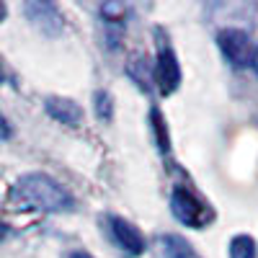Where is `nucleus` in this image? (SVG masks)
Wrapping results in <instances>:
<instances>
[{
    "instance_id": "1a4fd4ad",
    "label": "nucleus",
    "mask_w": 258,
    "mask_h": 258,
    "mask_svg": "<svg viewBox=\"0 0 258 258\" xmlns=\"http://www.w3.org/2000/svg\"><path fill=\"white\" fill-rule=\"evenodd\" d=\"M230 258H255V240L250 235H238L230 243Z\"/></svg>"
},
{
    "instance_id": "0eeeda50",
    "label": "nucleus",
    "mask_w": 258,
    "mask_h": 258,
    "mask_svg": "<svg viewBox=\"0 0 258 258\" xmlns=\"http://www.w3.org/2000/svg\"><path fill=\"white\" fill-rule=\"evenodd\" d=\"M44 109L47 114L59 121V124H68V126H78L83 121V109L73 101V98H62V96H49L44 101Z\"/></svg>"
},
{
    "instance_id": "9b49d317",
    "label": "nucleus",
    "mask_w": 258,
    "mask_h": 258,
    "mask_svg": "<svg viewBox=\"0 0 258 258\" xmlns=\"http://www.w3.org/2000/svg\"><path fill=\"white\" fill-rule=\"evenodd\" d=\"M153 126H155V132H158V137H160V147L165 150V147H168V140H165V135H163V119H160L158 111H153Z\"/></svg>"
},
{
    "instance_id": "7ed1b4c3",
    "label": "nucleus",
    "mask_w": 258,
    "mask_h": 258,
    "mask_svg": "<svg viewBox=\"0 0 258 258\" xmlns=\"http://www.w3.org/2000/svg\"><path fill=\"white\" fill-rule=\"evenodd\" d=\"M103 225H106V232H109V238L114 240V245L126 253V255H142L145 253V238L142 232L116 214H106L103 217Z\"/></svg>"
},
{
    "instance_id": "2eb2a0df",
    "label": "nucleus",
    "mask_w": 258,
    "mask_h": 258,
    "mask_svg": "<svg viewBox=\"0 0 258 258\" xmlns=\"http://www.w3.org/2000/svg\"><path fill=\"white\" fill-rule=\"evenodd\" d=\"M0 83H3V73H0Z\"/></svg>"
},
{
    "instance_id": "6e6552de",
    "label": "nucleus",
    "mask_w": 258,
    "mask_h": 258,
    "mask_svg": "<svg viewBox=\"0 0 258 258\" xmlns=\"http://www.w3.org/2000/svg\"><path fill=\"white\" fill-rule=\"evenodd\" d=\"M155 250L160 258H199V253L181 235H160L155 240Z\"/></svg>"
},
{
    "instance_id": "ddd939ff",
    "label": "nucleus",
    "mask_w": 258,
    "mask_h": 258,
    "mask_svg": "<svg viewBox=\"0 0 258 258\" xmlns=\"http://www.w3.org/2000/svg\"><path fill=\"white\" fill-rule=\"evenodd\" d=\"M64 258H93L91 253H85V250H73V253H68Z\"/></svg>"
},
{
    "instance_id": "f8f14e48",
    "label": "nucleus",
    "mask_w": 258,
    "mask_h": 258,
    "mask_svg": "<svg viewBox=\"0 0 258 258\" xmlns=\"http://www.w3.org/2000/svg\"><path fill=\"white\" fill-rule=\"evenodd\" d=\"M11 135H13V129H11V121L0 114V140H11Z\"/></svg>"
},
{
    "instance_id": "423d86ee",
    "label": "nucleus",
    "mask_w": 258,
    "mask_h": 258,
    "mask_svg": "<svg viewBox=\"0 0 258 258\" xmlns=\"http://www.w3.org/2000/svg\"><path fill=\"white\" fill-rule=\"evenodd\" d=\"M24 11L31 18V24L36 29H41L44 34H59L62 31V16L52 3H26Z\"/></svg>"
},
{
    "instance_id": "4468645a",
    "label": "nucleus",
    "mask_w": 258,
    "mask_h": 258,
    "mask_svg": "<svg viewBox=\"0 0 258 258\" xmlns=\"http://www.w3.org/2000/svg\"><path fill=\"white\" fill-rule=\"evenodd\" d=\"M250 64H253V70H255V75H258V47L253 49V62H250Z\"/></svg>"
},
{
    "instance_id": "f257e3e1",
    "label": "nucleus",
    "mask_w": 258,
    "mask_h": 258,
    "mask_svg": "<svg viewBox=\"0 0 258 258\" xmlns=\"http://www.w3.org/2000/svg\"><path fill=\"white\" fill-rule=\"evenodd\" d=\"M11 202L18 209H39V212H70L75 207L73 194L47 173L21 176L11 188Z\"/></svg>"
},
{
    "instance_id": "9d476101",
    "label": "nucleus",
    "mask_w": 258,
    "mask_h": 258,
    "mask_svg": "<svg viewBox=\"0 0 258 258\" xmlns=\"http://www.w3.org/2000/svg\"><path fill=\"white\" fill-rule=\"evenodd\" d=\"M114 114V106H111V96L106 91H96V116L101 121H109Z\"/></svg>"
},
{
    "instance_id": "f03ea898",
    "label": "nucleus",
    "mask_w": 258,
    "mask_h": 258,
    "mask_svg": "<svg viewBox=\"0 0 258 258\" xmlns=\"http://www.w3.org/2000/svg\"><path fill=\"white\" fill-rule=\"evenodd\" d=\"M170 212L176 214L178 222H183V225H188V227H199V230H202L207 222L214 220V212H212L204 202H199L191 191H186V188H181V186L173 191V197H170Z\"/></svg>"
},
{
    "instance_id": "20e7f679",
    "label": "nucleus",
    "mask_w": 258,
    "mask_h": 258,
    "mask_svg": "<svg viewBox=\"0 0 258 258\" xmlns=\"http://www.w3.org/2000/svg\"><path fill=\"white\" fill-rule=\"evenodd\" d=\"M217 44H220L222 54L227 57V62L235 64V68H245V64L253 62L250 36L240 29H222L217 34Z\"/></svg>"
},
{
    "instance_id": "39448f33",
    "label": "nucleus",
    "mask_w": 258,
    "mask_h": 258,
    "mask_svg": "<svg viewBox=\"0 0 258 258\" xmlns=\"http://www.w3.org/2000/svg\"><path fill=\"white\" fill-rule=\"evenodd\" d=\"M155 83L163 96H170L178 83H181V68H178V59H176V52L170 49V44L160 41L158 44V62H155Z\"/></svg>"
}]
</instances>
